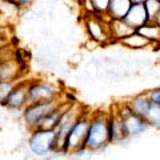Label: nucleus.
Segmentation results:
<instances>
[{
	"instance_id": "22",
	"label": "nucleus",
	"mask_w": 160,
	"mask_h": 160,
	"mask_svg": "<svg viewBox=\"0 0 160 160\" xmlns=\"http://www.w3.org/2000/svg\"><path fill=\"white\" fill-rule=\"evenodd\" d=\"M18 82H0V102L3 103L9 96V93L12 92Z\"/></svg>"
},
{
	"instance_id": "18",
	"label": "nucleus",
	"mask_w": 160,
	"mask_h": 160,
	"mask_svg": "<svg viewBox=\"0 0 160 160\" xmlns=\"http://www.w3.org/2000/svg\"><path fill=\"white\" fill-rule=\"evenodd\" d=\"M2 18L4 19H11V18H18L22 8L15 0H2Z\"/></svg>"
},
{
	"instance_id": "9",
	"label": "nucleus",
	"mask_w": 160,
	"mask_h": 160,
	"mask_svg": "<svg viewBox=\"0 0 160 160\" xmlns=\"http://www.w3.org/2000/svg\"><path fill=\"white\" fill-rule=\"evenodd\" d=\"M28 104V80H19L9 96L2 103V107H6L8 111H16L22 113Z\"/></svg>"
},
{
	"instance_id": "23",
	"label": "nucleus",
	"mask_w": 160,
	"mask_h": 160,
	"mask_svg": "<svg viewBox=\"0 0 160 160\" xmlns=\"http://www.w3.org/2000/svg\"><path fill=\"white\" fill-rule=\"evenodd\" d=\"M92 153H93L92 149L84 147V148H82V149H78V151L72 152L71 155H69V156H71L72 160H91Z\"/></svg>"
},
{
	"instance_id": "14",
	"label": "nucleus",
	"mask_w": 160,
	"mask_h": 160,
	"mask_svg": "<svg viewBox=\"0 0 160 160\" xmlns=\"http://www.w3.org/2000/svg\"><path fill=\"white\" fill-rule=\"evenodd\" d=\"M126 103L128 104V107L131 108L135 113L140 115L142 118H146V115L149 111V107H151V104H152L151 100L148 99L146 91L133 95V96H131V98H128L126 100Z\"/></svg>"
},
{
	"instance_id": "19",
	"label": "nucleus",
	"mask_w": 160,
	"mask_h": 160,
	"mask_svg": "<svg viewBox=\"0 0 160 160\" xmlns=\"http://www.w3.org/2000/svg\"><path fill=\"white\" fill-rule=\"evenodd\" d=\"M146 122L148 123V126L151 128H158L160 129V106L156 104H151L149 111L146 115Z\"/></svg>"
},
{
	"instance_id": "5",
	"label": "nucleus",
	"mask_w": 160,
	"mask_h": 160,
	"mask_svg": "<svg viewBox=\"0 0 160 160\" xmlns=\"http://www.w3.org/2000/svg\"><path fill=\"white\" fill-rule=\"evenodd\" d=\"M113 108L118 112L120 119H122L124 131H126V135L128 139L138 138L140 135H143L144 132H147L148 128H151L148 126V123L146 122V119L142 118L138 113H135L128 107V104L126 102L116 104V106H113Z\"/></svg>"
},
{
	"instance_id": "27",
	"label": "nucleus",
	"mask_w": 160,
	"mask_h": 160,
	"mask_svg": "<svg viewBox=\"0 0 160 160\" xmlns=\"http://www.w3.org/2000/svg\"><path fill=\"white\" fill-rule=\"evenodd\" d=\"M78 2H80V4H82V3H83V0H78Z\"/></svg>"
},
{
	"instance_id": "8",
	"label": "nucleus",
	"mask_w": 160,
	"mask_h": 160,
	"mask_svg": "<svg viewBox=\"0 0 160 160\" xmlns=\"http://www.w3.org/2000/svg\"><path fill=\"white\" fill-rule=\"evenodd\" d=\"M87 107H84L80 103H69V106L64 109V112L60 118L59 126L56 128V135H58V153H63L64 143L68 136L69 131L75 126V123L78 122V119L82 116L83 112L86 111Z\"/></svg>"
},
{
	"instance_id": "11",
	"label": "nucleus",
	"mask_w": 160,
	"mask_h": 160,
	"mask_svg": "<svg viewBox=\"0 0 160 160\" xmlns=\"http://www.w3.org/2000/svg\"><path fill=\"white\" fill-rule=\"evenodd\" d=\"M108 26H109V32H111V38L113 43L122 42L123 39L128 38L129 35H132L136 31L124 19H109Z\"/></svg>"
},
{
	"instance_id": "26",
	"label": "nucleus",
	"mask_w": 160,
	"mask_h": 160,
	"mask_svg": "<svg viewBox=\"0 0 160 160\" xmlns=\"http://www.w3.org/2000/svg\"><path fill=\"white\" fill-rule=\"evenodd\" d=\"M132 4H144L147 0H131Z\"/></svg>"
},
{
	"instance_id": "2",
	"label": "nucleus",
	"mask_w": 160,
	"mask_h": 160,
	"mask_svg": "<svg viewBox=\"0 0 160 160\" xmlns=\"http://www.w3.org/2000/svg\"><path fill=\"white\" fill-rule=\"evenodd\" d=\"M27 147L33 158L46 159L58 153V135L52 129L36 128L28 132Z\"/></svg>"
},
{
	"instance_id": "20",
	"label": "nucleus",
	"mask_w": 160,
	"mask_h": 160,
	"mask_svg": "<svg viewBox=\"0 0 160 160\" xmlns=\"http://www.w3.org/2000/svg\"><path fill=\"white\" fill-rule=\"evenodd\" d=\"M144 7L147 9L149 22H153L155 18L160 13V0H147L144 3Z\"/></svg>"
},
{
	"instance_id": "12",
	"label": "nucleus",
	"mask_w": 160,
	"mask_h": 160,
	"mask_svg": "<svg viewBox=\"0 0 160 160\" xmlns=\"http://www.w3.org/2000/svg\"><path fill=\"white\" fill-rule=\"evenodd\" d=\"M109 133H111L112 144H120L126 140H129L126 135V131H124L122 119H120L113 107L109 111Z\"/></svg>"
},
{
	"instance_id": "21",
	"label": "nucleus",
	"mask_w": 160,
	"mask_h": 160,
	"mask_svg": "<svg viewBox=\"0 0 160 160\" xmlns=\"http://www.w3.org/2000/svg\"><path fill=\"white\" fill-rule=\"evenodd\" d=\"M88 2L91 3V6L93 7L96 15H102V16H106L107 15L109 0H88Z\"/></svg>"
},
{
	"instance_id": "10",
	"label": "nucleus",
	"mask_w": 160,
	"mask_h": 160,
	"mask_svg": "<svg viewBox=\"0 0 160 160\" xmlns=\"http://www.w3.org/2000/svg\"><path fill=\"white\" fill-rule=\"evenodd\" d=\"M23 73V68L13 58L2 59L0 64V82H18Z\"/></svg>"
},
{
	"instance_id": "15",
	"label": "nucleus",
	"mask_w": 160,
	"mask_h": 160,
	"mask_svg": "<svg viewBox=\"0 0 160 160\" xmlns=\"http://www.w3.org/2000/svg\"><path fill=\"white\" fill-rule=\"evenodd\" d=\"M131 7V0H109L107 16L109 19H124Z\"/></svg>"
},
{
	"instance_id": "16",
	"label": "nucleus",
	"mask_w": 160,
	"mask_h": 160,
	"mask_svg": "<svg viewBox=\"0 0 160 160\" xmlns=\"http://www.w3.org/2000/svg\"><path fill=\"white\" fill-rule=\"evenodd\" d=\"M119 44L127 49H132V51H139V49H144V48H148L152 46V43L149 40H147L143 35H140L138 31H135L128 38L119 42Z\"/></svg>"
},
{
	"instance_id": "24",
	"label": "nucleus",
	"mask_w": 160,
	"mask_h": 160,
	"mask_svg": "<svg viewBox=\"0 0 160 160\" xmlns=\"http://www.w3.org/2000/svg\"><path fill=\"white\" fill-rule=\"evenodd\" d=\"M147 92V96L148 99L151 100L152 104H156V106H160V86L158 87H153L151 89H148Z\"/></svg>"
},
{
	"instance_id": "13",
	"label": "nucleus",
	"mask_w": 160,
	"mask_h": 160,
	"mask_svg": "<svg viewBox=\"0 0 160 160\" xmlns=\"http://www.w3.org/2000/svg\"><path fill=\"white\" fill-rule=\"evenodd\" d=\"M124 20L135 29L147 24L149 22V18H148V13H147V9L144 7V4H132V7L129 8V11L127 13V16L124 18Z\"/></svg>"
},
{
	"instance_id": "3",
	"label": "nucleus",
	"mask_w": 160,
	"mask_h": 160,
	"mask_svg": "<svg viewBox=\"0 0 160 160\" xmlns=\"http://www.w3.org/2000/svg\"><path fill=\"white\" fill-rule=\"evenodd\" d=\"M66 102L63 99L51 100V102H40V103H29L20 113L23 120V124L29 131L36 129L49 113H52L55 109H58L62 104Z\"/></svg>"
},
{
	"instance_id": "6",
	"label": "nucleus",
	"mask_w": 160,
	"mask_h": 160,
	"mask_svg": "<svg viewBox=\"0 0 160 160\" xmlns=\"http://www.w3.org/2000/svg\"><path fill=\"white\" fill-rule=\"evenodd\" d=\"M108 22L109 18L107 15L102 16V15L96 13H86V16H84V29H86L88 38L95 40L100 46H107V44L113 43L111 32H109Z\"/></svg>"
},
{
	"instance_id": "25",
	"label": "nucleus",
	"mask_w": 160,
	"mask_h": 160,
	"mask_svg": "<svg viewBox=\"0 0 160 160\" xmlns=\"http://www.w3.org/2000/svg\"><path fill=\"white\" fill-rule=\"evenodd\" d=\"M18 4H19V7L22 8V9H27L28 7H31L35 0H15Z\"/></svg>"
},
{
	"instance_id": "7",
	"label": "nucleus",
	"mask_w": 160,
	"mask_h": 160,
	"mask_svg": "<svg viewBox=\"0 0 160 160\" xmlns=\"http://www.w3.org/2000/svg\"><path fill=\"white\" fill-rule=\"evenodd\" d=\"M28 98L29 103L51 102L62 99V88L58 83L48 79H33L28 80Z\"/></svg>"
},
{
	"instance_id": "17",
	"label": "nucleus",
	"mask_w": 160,
	"mask_h": 160,
	"mask_svg": "<svg viewBox=\"0 0 160 160\" xmlns=\"http://www.w3.org/2000/svg\"><path fill=\"white\" fill-rule=\"evenodd\" d=\"M136 31L140 35H143L147 40H149L152 43V46L160 44V26H158L155 22H148L147 24L138 28Z\"/></svg>"
},
{
	"instance_id": "4",
	"label": "nucleus",
	"mask_w": 160,
	"mask_h": 160,
	"mask_svg": "<svg viewBox=\"0 0 160 160\" xmlns=\"http://www.w3.org/2000/svg\"><path fill=\"white\" fill-rule=\"evenodd\" d=\"M92 113L93 112L91 111V109L86 108V111L83 112V115L78 119V122L75 123V126L72 127L71 131H69L68 136L66 139L62 155H71L72 152L86 147V142H87V136H88V129H89V124H91Z\"/></svg>"
},
{
	"instance_id": "1",
	"label": "nucleus",
	"mask_w": 160,
	"mask_h": 160,
	"mask_svg": "<svg viewBox=\"0 0 160 160\" xmlns=\"http://www.w3.org/2000/svg\"><path fill=\"white\" fill-rule=\"evenodd\" d=\"M109 144H112L109 133V112L98 109L92 113L86 147L96 152L106 149Z\"/></svg>"
}]
</instances>
